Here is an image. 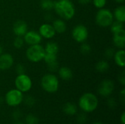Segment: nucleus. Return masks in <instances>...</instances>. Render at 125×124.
I'll return each instance as SVG.
<instances>
[{"label": "nucleus", "instance_id": "1", "mask_svg": "<svg viewBox=\"0 0 125 124\" xmlns=\"http://www.w3.org/2000/svg\"><path fill=\"white\" fill-rule=\"evenodd\" d=\"M53 10L60 18L64 20H71L75 14V8L70 0H58L55 1Z\"/></svg>", "mask_w": 125, "mask_h": 124}, {"label": "nucleus", "instance_id": "2", "mask_svg": "<svg viewBox=\"0 0 125 124\" xmlns=\"http://www.w3.org/2000/svg\"><path fill=\"white\" fill-rule=\"evenodd\" d=\"M78 105L83 111L92 113L94 111L98 106V99L92 93H85L80 97Z\"/></svg>", "mask_w": 125, "mask_h": 124}, {"label": "nucleus", "instance_id": "3", "mask_svg": "<svg viewBox=\"0 0 125 124\" xmlns=\"http://www.w3.org/2000/svg\"><path fill=\"white\" fill-rule=\"evenodd\" d=\"M40 85L45 91L53 94L58 91L59 87V81L58 77L54 74L48 73L42 77Z\"/></svg>", "mask_w": 125, "mask_h": 124}, {"label": "nucleus", "instance_id": "4", "mask_svg": "<svg viewBox=\"0 0 125 124\" xmlns=\"http://www.w3.org/2000/svg\"><path fill=\"white\" fill-rule=\"evenodd\" d=\"M44 47L40 44L29 45L26 52V56L27 59L32 63H38L43 60L45 56Z\"/></svg>", "mask_w": 125, "mask_h": 124}, {"label": "nucleus", "instance_id": "5", "mask_svg": "<svg viewBox=\"0 0 125 124\" xmlns=\"http://www.w3.org/2000/svg\"><path fill=\"white\" fill-rule=\"evenodd\" d=\"M95 20L97 24L100 27H108L114 20L113 12L106 8L99 9L96 14Z\"/></svg>", "mask_w": 125, "mask_h": 124}, {"label": "nucleus", "instance_id": "6", "mask_svg": "<svg viewBox=\"0 0 125 124\" xmlns=\"http://www.w3.org/2000/svg\"><path fill=\"white\" fill-rule=\"evenodd\" d=\"M6 103L10 107H16L21 104L23 99V95L21 91L15 88L8 91L4 97Z\"/></svg>", "mask_w": 125, "mask_h": 124}, {"label": "nucleus", "instance_id": "7", "mask_svg": "<svg viewBox=\"0 0 125 124\" xmlns=\"http://www.w3.org/2000/svg\"><path fill=\"white\" fill-rule=\"evenodd\" d=\"M15 86L16 89L19 90L22 93L28 92L32 87V81L26 73L18 75L15 80Z\"/></svg>", "mask_w": 125, "mask_h": 124}, {"label": "nucleus", "instance_id": "8", "mask_svg": "<svg viewBox=\"0 0 125 124\" xmlns=\"http://www.w3.org/2000/svg\"><path fill=\"white\" fill-rule=\"evenodd\" d=\"M72 37L75 42L83 43L86 42L89 37L88 29L84 25L78 24L73 28L72 31Z\"/></svg>", "mask_w": 125, "mask_h": 124}, {"label": "nucleus", "instance_id": "9", "mask_svg": "<svg viewBox=\"0 0 125 124\" xmlns=\"http://www.w3.org/2000/svg\"><path fill=\"white\" fill-rule=\"evenodd\" d=\"M114 91V83L111 80H104L98 87V93L103 97H108Z\"/></svg>", "mask_w": 125, "mask_h": 124}, {"label": "nucleus", "instance_id": "10", "mask_svg": "<svg viewBox=\"0 0 125 124\" xmlns=\"http://www.w3.org/2000/svg\"><path fill=\"white\" fill-rule=\"evenodd\" d=\"M24 42L26 43L29 45H37L40 44L42 37L40 36L39 32L31 30V31H28L24 36L23 37Z\"/></svg>", "mask_w": 125, "mask_h": 124}, {"label": "nucleus", "instance_id": "11", "mask_svg": "<svg viewBox=\"0 0 125 124\" xmlns=\"http://www.w3.org/2000/svg\"><path fill=\"white\" fill-rule=\"evenodd\" d=\"M39 34L42 38L45 39H52L56 35V31L52 26L50 23H43L39 28Z\"/></svg>", "mask_w": 125, "mask_h": 124}, {"label": "nucleus", "instance_id": "12", "mask_svg": "<svg viewBox=\"0 0 125 124\" xmlns=\"http://www.w3.org/2000/svg\"><path fill=\"white\" fill-rule=\"evenodd\" d=\"M14 64V58L10 53H1L0 55V70L10 69Z\"/></svg>", "mask_w": 125, "mask_h": 124}, {"label": "nucleus", "instance_id": "13", "mask_svg": "<svg viewBox=\"0 0 125 124\" xmlns=\"http://www.w3.org/2000/svg\"><path fill=\"white\" fill-rule=\"evenodd\" d=\"M12 31L16 37H23L28 31L27 23L21 20L15 21L12 26Z\"/></svg>", "mask_w": 125, "mask_h": 124}, {"label": "nucleus", "instance_id": "14", "mask_svg": "<svg viewBox=\"0 0 125 124\" xmlns=\"http://www.w3.org/2000/svg\"><path fill=\"white\" fill-rule=\"evenodd\" d=\"M113 43L115 47L124 49L125 47V31L122 30L118 33L113 34Z\"/></svg>", "mask_w": 125, "mask_h": 124}, {"label": "nucleus", "instance_id": "15", "mask_svg": "<svg viewBox=\"0 0 125 124\" xmlns=\"http://www.w3.org/2000/svg\"><path fill=\"white\" fill-rule=\"evenodd\" d=\"M114 59L116 64L122 68L125 67V51L124 49H119L115 52Z\"/></svg>", "mask_w": 125, "mask_h": 124}, {"label": "nucleus", "instance_id": "16", "mask_svg": "<svg viewBox=\"0 0 125 124\" xmlns=\"http://www.w3.org/2000/svg\"><path fill=\"white\" fill-rule=\"evenodd\" d=\"M52 26H53L56 33L62 34V33L65 32V31L67 30V24H66L64 20H63L62 18H58V19H56L55 20H53Z\"/></svg>", "mask_w": 125, "mask_h": 124}, {"label": "nucleus", "instance_id": "17", "mask_svg": "<svg viewBox=\"0 0 125 124\" xmlns=\"http://www.w3.org/2000/svg\"><path fill=\"white\" fill-rule=\"evenodd\" d=\"M58 74L61 79L64 80H69L73 78V74L71 69L67 67H62L58 69Z\"/></svg>", "mask_w": 125, "mask_h": 124}, {"label": "nucleus", "instance_id": "18", "mask_svg": "<svg viewBox=\"0 0 125 124\" xmlns=\"http://www.w3.org/2000/svg\"><path fill=\"white\" fill-rule=\"evenodd\" d=\"M114 18H115L116 20L125 23V7L124 5H120L117 7L114 13Z\"/></svg>", "mask_w": 125, "mask_h": 124}, {"label": "nucleus", "instance_id": "19", "mask_svg": "<svg viewBox=\"0 0 125 124\" xmlns=\"http://www.w3.org/2000/svg\"><path fill=\"white\" fill-rule=\"evenodd\" d=\"M45 52L47 53H51V54H56L59 52V48L57 43L55 42H48L46 43L45 46L44 47Z\"/></svg>", "mask_w": 125, "mask_h": 124}, {"label": "nucleus", "instance_id": "20", "mask_svg": "<svg viewBox=\"0 0 125 124\" xmlns=\"http://www.w3.org/2000/svg\"><path fill=\"white\" fill-rule=\"evenodd\" d=\"M63 111L65 114L68 115H74L77 113L78 108L75 104L71 102H67L64 105Z\"/></svg>", "mask_w": 125, "mask_h": 124}, {"label": "nucleus", "instance_id": "21", "mask_svg": "<svg viewBox=\"0 0 125 124\" xmlns=\"http://www.w3.org/2000/svg\"><path fill=\"white\" fill-rule=\"evenodd\" d=\"M109 67H110L109 63L106 60H101V61H98L95 66L96 70L100 73L106 72L109 69Z\"/></svg>", "mask_w": 125, "mask_h": 124}, {"label": "nucleus", "instance_id": "22", "mask_svg": "<svg viewBox=\"0 0 125 124\" xmlns=\"http://www.w3.org/2000/svg\"><path fill=\"white\" fill-rule=\"evenodd\" d=\"M110 27H111V31L112 32V34H116L122 30H125L124 23H122L117 20H114L111 25L110 26Z\"/></svg>", "mask_w": 125, "mask_h": 124}, {"label": "nucleus", "instance_id": "23", "mask_svg": "<svg viewBox=\"0 0 125 124\" xmlns=\"http://www.w3.org/2000/svg\"><path fill=\"white\" fill-rule=\"evenodd\" d=\"M55 1L53 0H41L40 5V7L45 11H51L53 10Z\"/></svg>", "mask_w": 125, "mask_h": 124}, {"label": "nucleus", "instance_id": "24", "mask_svg": "<svg viewBox=\"0 0 125 124\" xmlns=\"http://www.w3.org/2000/svg\"><path fill=\"white\" fill-rule=\"evenodd\" d=\"M44 61L46 63V64L56 61H57V55L56 54H51V53H45L44 58H43Z\"/></svg>", "mask_w": 125, "mask_h": 124}, {"label": "nucleus", "instance_id": "25", "mask_svg": "<svg viewBox=\"0 0 125 124\" xmlns=\"http://www.w3.org/2000/svg\"><path fill=\"white\" fill-rule=\"evenodd\" d=\"M24 43L23 37H16L13 40V46L16 49H21L23 46Z\"/></svg>", "mask_w": 125, "mask_h": 124}, {"label": "nucleus", "instance_id": "26", "mask_svg": "<svg viewBox=\"0 0 125 124\" xmlns=\"http://www.w3.org/2000/svg\"><path fill=\"white\" fill-rule=\"evenodd\" d=\"M81 52L82 54L83 55H88L91 53L92 51V48L91 45L88 43H86L85 42L81 43Z\"/></svg>", "mask_w": 125, "mask_h": 124}, {"label": "nucleus", "instance_id": "27", "mask_svg": "<svg viewBox=\"0 0 125 124\" xmlns=\"http://www.w3.org/2000/svg\"><path fill=\"white\" fill-rule=\"evenodd\" d=\"M38 118L32 114H29L26 118V124H38Z\"/></svg>", "mask_w": 125, "mask_h": 124}, {"label": "nucleus", "instance_id": "28", "mask_svg": "<svg viewBox=\"0 0 125 124\" xmlns=\"http://www.w3.org/2000/svg\"><path fill=\"white\" fill-rule=\"evenodd\" d=\"M93 5L97 9L104 8L107 4V0H92Z\"/></svg>", "mask_w": 125, "mask_h": 124}, {"label": "nucleus", "instance_id": "29", "mask_svg": "<svg viewBox=\"0 0 125 124\" xmlns=\"http://www.w3.org/2000/svg\"><path fill=\"white\" fill-rule=\"evenodd\" d=\"M47 68L49 70V72H51V73L57 72L59 68V64H58L57 61H54V62H52V63H50V64H47Z\"/></svg>", "mask_w": 125, "mask_h": 124}, {"label": "nucleus", "instance_id": "30", "mask_svg": "<svg viewBox=\"0 0 125 124\" xmlns=\"http://www.w3.org/2000/svg\"><path fill=\"white\" fill-rule=\"evenodd\" d=\"M115 50L112 48H108L105 50V57L107 59H111L114 58V56L115 54Z\"/></svg>", "mask_w": 125, "mask_h": 124}, {"label": "nucleus", "instance_id": "31", "mask_svg": "<svg viewBox=\"0 0 125 124\" xmlns=\"http://www.w3.org/2000/svg\"><path fill=\"white\" fill-rule=\"evenodd\" d=\"M23 101H24L25 105H26L29 107H32L35 104V99L31 96H26V98L24 99H23Z\"/></svg>", "mask_w": 125, "mask_h": 124}, {"label": "nucleus", "instance_id": "32", "mask_svg": "<svg viewBox=\"0 0 125 124\" xmlns=\"http://www.w3.org/2000/svg\"><path fill=\"white\" fill-rule=\"evenodd\" d=\"M15 70L18 75H21V74H24L26 72V68L23 66V64H17L16 67H15Z\"/></svg>", "mask_w": 125, "mask_h": 124}, {"label": "nucleus", "instance_id": "33", "mask_svg": "<svg viewBox=\"0 0 125 124\" xmlns=\"http://www.w3.org/2000/svg\"><path fill=\"white\" fill-rule=\"evenodd\" d=\"M77 120H78V123H79V124H85V123L86 122L87 118H86V115H84V114H80V115L78 116Z\"/></svg>", "mask_w": 125, "mask_h": 124}, {"label": "nucleus", "instance_id": "34", "mask_svg": "<svg viewBox=\"0 0 125 124\" xmlns=\"http://www.w3.org/2000/svg\"><path fill=\"white\" fill-rule=\"evenodd\" d=\"M108 105L111 108H115L116 106V100L114 99H113V98L109 99L108 100Z\"/></svg>", "mask_w": 125, "mask_h": 124}, {"label": "nucleus", "instance_id": "35", "mask_svg": "<svg viewBox=\"0 0 125 124\" xmlns=\"http://www.w3.org/2000/svg\"><path fill=\"white\" fill-rule=\"evenodd\" d=\"M119 82L121 83V84L122 86H125V72H122L119 76Z\"/></svg>", "mask_w": 125, "mask_h": 124}, {"label": "nucleus", "instance_id": "36", "mask_svg": "<svg viewBox=\"0 0 125 124\" xmlns=\"http://www.w3.org/2000/svg\"><path fill=\"white\" fill-rule=\"evenodd\" d=\"M21 115H22L21 112L19 111V110H15V111H14L13 113H12V117H13V118L15 119V120L19 119V118L21 117Z\"/></svg>", "mask_w": 125, "mask_h": 124}, {"label": "nucleus", "instance_id": "37", "mask_svg": "<svg viewBox=\"0 0 125 124\" xmlns=\"http://www.w3.org/2000/svg\"><path fill=\"white\" fill-rule=\"evenodd\" d=\"M119 96H120V98H121V100L122 102H125V89L123 88L120 93H119Z\"/></svg>", "mask_w": 125, "mask_h": 124}, {"label": "nucleus", "instance_id": "38", "mask_svg": "<svg viewBox=\"0 0 125 124\" xmlns=\"http://www.w3.org/2000/svg\"><path fill=\"white\" fill-rule=\"evenodd\" d=\"M78 1L81 4H87L89 3H90L92 1V0H78Z\"/></svg>", "mask_w": 125, "mask_h": 124}, {"label": "nucleus", "instance_id": "39", "mask_svg": "<svg viewBox=\"0 0 125 124\" xmlns=\"http://www.w3.org/2000/svg\"><path fill=\"white\" fill-rule=\"evenodd\" d=\"M125 113L123 112L122 114V116H121V122H122V124H125Z\"/></svg>", "mask_w": 125, "mask_h": 124}, {"label": "nucleus", "instance_id": "40", "mask_svg": "<svg viewBox=\"0 0 125 124\" xmlns=\"http://www.w3.org/2000/svg\"><path fill=\"white\" fill-rule=\"evenodd\" d=\"M116 3H118V4H123L124 2H125V0H114Z\"/></svg>", "mask_w": 125, "mask_h": 124}, {"label": "nucleus", "instance_id": "41", "mask_svg": "<svg viewBox=\"0 0 125 124\" xmlns=\"http://www.w3.org/2000/svg\"><path fill=\"white\" fill-rule=\"evenodd\" d=\"M1 53H3V49H2V47L0 45V55H1Z\"/></svg>", "mask_w": 125, "mask_h": 124}, {"label": "nucleus", "instance_id": "42", "mask_svg": "<svg viewBox=\"0 0 125 124\" xmlns=\"http://www.w3.org/2000/svg\"><path fill=\"white\" fill-rule=\"evenodd\" d=\"M2 102H3V99H2V98L0 96V105H1V103H2Z\"/></svg>", "mask_w": 125, "mask_h": 124}, {"label": "nucleus", "instance_id": "43", "mask_svg": "<svg viewBox=\"0 0 125 124\" xmlns=\"http://www.w3.org/2000/svg\"><path fill=\"white\" fill-rule=\"evenodd\" d=\"M102 124V123H100V122H96V123H94V124Z\"/></svg>", "mask_w": 125, "mask_h": 124}, {"label": "nucleus", "instance_id": "44", "mask_svg": "<svg viewBox=\"0 0 125 124\" xmlns=\"http://www.w3.org/2000/svg\"><path fill=\"white\" fill-rule=\"evenodd\" d=\"M23 124V123H21V122H17V123H15V124Z\"/></svg>", "mask_w": 125, "mask_h": 124}]
</instances>
